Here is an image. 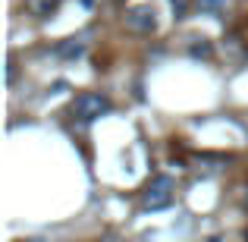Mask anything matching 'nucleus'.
Instances as JSON below:
<instances>
[{
  "mask_svg": "<svg viewBox=\"0 0 248 242\" xmlns=\"http://www.w3.org/2000/svg\"><path fill=\"white\" fill-rule=\"evenodd\" d=\"M107 110H110V97L101 95V91H82V95H76V101L69 104V113L79 123H94V120H101Z\"/></svg>",
  "mask_w": 248,
  "mask_h": 242,
  "instance_id": "1",
  "label": "nucleus"
},
{
  "mask_svg": "<svg viewBox=\"0 0 248 242\" xmlns=\"http://www.w3.org/2000/svg\"><path fill=\"white\" fill-rule=\"evenodd\" d=\"M173 198H176V182L170 176H154L141 192V208L145 211H160V208L173 205Z\"/></svg>",
  "mask_w": 248,
  "mask_h": 242,
  "instance_id": "2",
  "label": "nucleus"
},
{
  "mask_svg": "<svg viewBox=\"0 0 248 242\" xmlns=\"http://www.w3.org/2000/svg\"><path fill=\"white\" fill-rule=\"evenodd\" d=\"M126 29L139 32V35L157 32V13H154V6H132V10L126 13Z\"/></svg>",
  "mask_w": 248,
  "mask_h": 242,
  "instance_id": "3",
  "label": "nucleus"
},
{
  "mask_svg": "<svg viewBox=\"0 0 248 242\" xmlns=\"http://www.w3.org/2000/svg\"><path fill=\"white\" fill-rule=\"evenodd\" d=\"M25 10L35 19H50L57 10H60V0H25Z\"/></svg>",
  "mask_w": 248,
  "mask_h": 242,
  "instance_id": "4",
  "label": "nucleus"
},
{
  "mask_svg": "<svg viewBox=\"0 0 248 242\" xmlns=\"http://www.w3.org/2000/svg\"><path fill=\"white\" fill-rule=\"evenodd\" d=\"M57 54H60V57H82V54H85V41L73 38V41L60 44V48H57Z\"/></svg>",
  "mask_w": 248,
  "mask_h": 242,
  "instance_id": "5",
  "label": "nucleus"
},
{
  "mask_svg": "<svg viewBox=\"0 0 248 242\" xmlns=\"http://www.w3.org/2000/svg\"><path fill=\"white\" fill-rule=\"evenodd\" d=\"M226 3L230 0H195V6L201 13H220V10H226Z\"/></svg>",
  "mask_w": 248,
  "mask_h": 242,
  "instance_id": "6",
  "label": "nucleus"
},
{
  "mask_svg": "<svg viewBox=\"0 0 248 242\" xmlns=\"http://www.w3.org/2000/svg\"><path fill=\"white\" fill-rule=\"evenodd\" d=\"M211 54H214V48L201 38V44H192V57H204V60H211Z\"/></svg>",
  "mask_w": 248,
  "mask_h": 242,
  "instance_id": "7",
  "label": "nucleus"
},
{
  "mask_svg": "<svg viewBox=\"0 0 248 242\" xmlns=\"http://www.w3.org/2000/svg\"><path fill=\"white\" fill-rule=\"evenodd\" d=\"M186 6H188L186 0H173V10H176V16H179V19L186 16Z\"/></svg>",
  "mask_w": 248,
  "mask_h": 242,
  "instance_id": "8",
  "label": "nucleus"
},
{
  "mask_svg": "<svg viewBox=\"0 0 248 242\" xmlns=\"http://www.w3.org/2000/svg\"><path fill=\"white\" fill-rule=\"evenodd\" d=\"M13 79H16V60L6 63V82H13Z\"/></svg>",
  "mask_w": 248,
  "mask_h": 242,
  "instance_id": "9",
  "label": "nucleus"
},
{
  "mask_svg": "<svg viewBox=\"0 0 248 242\" xmlns=\"http://www.w3.org/2000/svg\"><path fill=\"white\" fill-rule=\"evenodd\" d=\"M29 242H44V239H29Z\"/></svg>",
  "mask_w": 248,
  "mask_h": 242,
  "instance_id": "10",
  "label": "nucleus"
}]
</instances>
